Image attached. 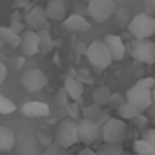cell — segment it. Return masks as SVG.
Returning a JSON list of instances; mask_svg holds the SVG:
<instances>
[{
    "label": "cell",
    "instance_id": "cell-1",
    "mask_svg": "<svg viewBox=\"0 0 155 155\" xmlns=\"http://www.w3.org/2000/svg\"><path fill=\"white\" fill-rule=\"evenodd\" d=\"M128 31L136 39H151V35L155 34V18L145 12L132 16L128 24Z\"/></svg>",
    "mask_w": 155,
    "mask_h": 155
},
{
    "label": "cell",
    "instance_id": "cell-2",
    "mask_svg": "<svg viewBox=\"0 0 155 155\" xmlns=\"http://www.w3.org/2000/svg\"><path fill=\"white\" fill-rule=\"evenodd\" d=\"M79 141V130H77V122L71 118H65L59 122L55 132V143L61 149H69Z\"/></svg>",
    "mask_w": 155,
    "mask_h": 155
},
{
    "label": "cell",
    "instance_id": "cell-3",
    "mask_svg": "<svg viewBox=\"0 0 155 155\" xmlns=\"http://www.w3.org/2000/svg\"><path fill=\"white\" fill-rule=\"evenodd\" d=\"M84 53H87V59L91 61V65L92 67H96V69H108L110 65L114 63L112 61V55H110V51H108V47L104 45V41H91L87 45V49H84Z\"/></svg>",
    "mask_w": 155,
    "mask_h": 155
},
{
    "label": "cell",
    "instance_id": "cell-4",
    "mask_svg": "<svg viewBox=\"0 0 155 155\" xmlns=\"http://www.w3.org/2000/svg\"><path fill=\"white\" fill-rule=\"evenodd\" d=\"M128 134V126L122 118H108L102 124V140L104 143H122Z\"/></svg>",
    "mask_w": 155,
    "mask_h": 155
},
{
    "label": "cell",
    "instance_id": "cell-5",
    "mask_svg": "<svg viewBox=\"0 0 155 155\" xmlns=\"http://www.w3.org/2000/svg\"><path fill=\"white\" fill-rule=\"evenodd\" d=\"M132 57L137 63L143 65H153L155 63V41L151 39H136L130 47Z\"/></svg>",
    "mask_w": 155,
    "mask_h": 155
},
{
    "label": "cell",
    "instance_id": "cell-6",
    "mask_svg": "<svg viewBox=\"0 0 155 155\" xmlns=\"http://www.w3.org/2000/svg\"><path fill=\"white\" fill-rule=\"evenodd\" d=\"M114 10H116V2L114 0H88V4H87L88 16L98 24L106 22L108 18H112Z\"/></svg>",
    "mask_w": 155,
    "mask_h": 155
},
{
    "label": "cell",
    "instance_id": "cell-7",
    "mask_svg": "<svg viewBox=\"0 0 155 155\" xmlns=\"http://www.w3.org/2000/svg\"><path fill=\"white\" fill-rule=\"evenodd\" d=\"M126 102H130L132 106H136L140 112H145V110L153 104L151 91H149V88L140 87V84H134V87L126 92Z\"/></svg>",
    "mask_w": 155,
    "mask_h": 155
},
{
    "label": "cell",
    "instance_id": "cell-8",
    "mask_svg": "<svg viewBox=\"0 0 155 155\" xmlns=\"http://www.w3.org/2000/svg\"><path fill=\"white\" fill-rule=\"evenodd\" d=\"M77 130H79V141L83 143H94L102 136V126L92 120H87V118L77 122Z\"/></svg>",
    "mask_w": 155,
    "mask_h": 155
},
{
    "label": "cell",
    "instance_id": "cell-9",
    "mask_svg": "<svg viewBox=\"0 0 155 155\" xmlns=\"http://www.w3.org/2000/svg\"><path fill=\"white\" fill-rule=\"evenodd\" d=\"M47 16H45V8L43 6H34L26 12L24 16V24H26V30H31V31H41V30H47Z\"/></svg>",
    "mask_w": 155,
    "mask_h": 155
},
{
    "label": "cell",
    "instance_id": "cell-10",
    "mask_svg": "<svg viewBox=\"0 0 155 155\" xmlns=\"http://www.w3.org/2000/svg\"><path fill=\"white\" fill-rule=\"evenodd\" d=\"M47 84V75L39 69H30L22 75V87L30 92H38Z\"/></svg>",
    "mask_w": 155,
    "mask_h": 155
},
{
    "label": "cell",
    "instance_id": "cell-11",
    "mask_svg": "<svg viewBox=\"0 0 155 155\" xmlns=\"http://www.w3.org/2000/svg\"><path fill=\"white\" fill-rule=\"evenodd\" d=\"M20 38H22V41H20V49H22L24 55L31 57V55H35V53H39V34H38V31L26 30Z\"/></svg>",
    "mask_w": 155,
    "mask_h": 155
},
{
    "label": "cell",
    "instance_id": "cell-12",
    "mask_svg": "<svg viewBox=\"0 0 155 155\" xmlns=\"http://www.w3.org/2000/svg\"><path fill=\"white\" fill-rule=\"evenodd\" d=\"M45 16L51 22H63L67 18V0H47Z\"/></svg>",
    "mask_w": 155,
    "mask_h": 155
},
{
    "label": "cell",
    "instance_id": "cell-13",
    "mask_svg": "<svg viewBox=\"0 0 155 155\" xmlns=\"http://www.w3.org/2000/svg\"><path fill=\"white\" fill-rule=\"evenodd\" d=\"M104 45L108 47L110 55H112V61H122V57L126 55V45H124V41H122L120 35H114V34L106 35Z\"/></svg>",
    "mask_w": 155,
    "mask_h": 155
},
{
    "label": "cell",
    "instance_id": "cell-14",
    "mask_svg": "<svg viewBox=\"0 0 155 155\" xmlns=\"http://www.w3.org/2000/svg\"><path fill=\"white\" fill-rule=\"evenodd\" d=\"M63 26H65V30L73 31V34H79V31H87L91 28V24H88V20L83 14H71L63 20Z\"/></svg>",
    "mask_w": 155,
    "mask_h": 155
},
{
    "label": "cell",
    "instance_id": "cell-15",
    "mask_svg": "<svg viewBox=\"0 0 155 155\" xmlns=\"http://www.w3.org/2000/svg\"><path fill=\"white\" fill-rule=\"evenodd\" d=\"M22 114L26 118H45V116H49V104L38 102V100L26 102L22 106Z\"/></svg>",
    "mask_w": 155,
    "mask_h": 155
},
{
    "label": "cell",
    "instance_id": "cell-16",
    "mask_svg": "<svg viewBox=\"0 0 155 155\" xmlns=\"http://www.w3.org/2000/svg\"><path fill=\"white\" fill-rule=\"evenodd\" d=\"M83 118H87V120H92V122H96V124H100L102 126L106 120H108V112H104V108L102 106H98V104H88V106H84L83 108Z\"/></svg>",
    "mask_w": 155,
    "mask_h": 155
},
{
    "label": "cell",
    "instance_id": "cell-17",
    "mask_svg": "<svg viewBox=\"0 0 155 155\" xmlns=\"http://www.w3.org/2000/svg\"><path fill=\"white\" fill-rule=\"evenodd\" d=\"M63 88H65V92L69 94V98L71 100H81L83 98V94H84V84L81 83L77 77H67L65 79V84H63Z\"/></svg>",
    "mask_w": 155,
    "mask_h": 155
},
{
    "label": "cell",
    "instance_id": "cell-18",
    "mask_svg": "<svg viewBox=\"0 0 155 155\" xmlns=\"http://www.w3.org/2000/svg\"><path fill=\"white\" fill-rule=\"evenodd\" d=\"M16 143V134L10 126H0V151H12Z\"/></svg>",
    "mask_w": 155,
    "mask_h": 155
},
{
    "label": "cell",
    "instance_id": "cell-19",
    "mask_svg": "<svg viewBox=\"0 0 155 155\" xmlns=\"http://www.w3.org/2000/svg\"><path fill=\"white\" fill-rule=\"evenodd\" d=\"M0 41L6 43V45H10V47H20L22 38H20L16 31H12L10 28H0Z\"/></svg>",
    "mask_w": 155,
    "mask_h": 155
},
{
    "label": "cell",
    "instance_id": "cell-20",
    "mask_svg": "<svg viewBox=\"0 0 155 155\" xmlns=\"http://www.w3.org/2000/svg\"><path fill=\"white\" fill-rule=\"evenodd\" d=\"M110 98H112V92H110L108 87H98L94 92H92V102L98 104V106L110 104Z\"/></svg>",
    "mask_w": 155,
    "mask_h": 155
},
{
    "label": "cell",
    "instance_id": "cell-21",
    "mask_svg": "<svg viewBox=\"0 0 155 155\" xmlns=\"http://www.w3.org/2000/svg\"><path fill=\"white\" fill-rule=\"evenodd\" d=\"M118 114H120L122 120H134V118H137L141 112L130 102H122V104H118Z\"/></svg>",
    "mask_w": 155,
    "mask_h": 155
},
{
    "label": "cell",
    "instance_id": "cell-22",
    "mask_svg": "<svg viewBox=\"0 0 155 155\" xmlns=\"http://www.w3.org/2000/svg\"><path fill=\"white\" fill-rule=\"evenodd\" d=\"M134 151H136L137 155H155V145L147 143L145 140H136L134 141Z\"/></svg>",
    "mask_w": 155,
    "mask_h": 155
},
{
    "label": "cell",
    "instance_id": "cell-23",
    "mask_svg": "<svg viewBox=\"0 0 155 155\" xmlns=\"http://www.w3.org/2000/svg\"><path fill=\"white\" fill-rule=\"evenodd\" d=\"M10 30L16 31L18 35L24 34V30H26V24H24V16L20 14V12H12V24H10Z\"/></svg>",
    "mask_w": 155,
    "mask_h": 155
},
{
    "label": "cell",
    "instance_id": "cell-24",
    "mask_svg": "<svg viewBox=\"0 0 155 155\" xmlns=\"http://www.w3.org/2000/svg\"><path fill=\"white\" fill-rule=\"evenodd\" d=\"M38 34H39V51H41V53L51 51L53 49V39H51L49 31H47V30H41V31H38Z\"/></svg>",
    "mask_w": 155,
    "mask_h": 155
},
{
    "label": "cell",
    "instance_id": "cell-25",
    "mask_svg": "<svg viewBox=\"0 0 155 155\" xmlns=\"http://www.w3.org/2000/svg\"><path fill=\"white\" fill-rule=\"evenodd\" d=\"M98 155H124L122 143H104L98 149Z\"/></svg>",
    "mask_w": 155,
    "mask_h": 155
},
{
    "label": "cell",
    "instance_id": "cell-26",
    "mask_svg": "<svg viewBox=\"0 0 155 155\" xmlns=\"http://www.w3.org/2000/svg\"><path fill=\"white\" fill-rule=\"evenodd\" d=\"M12 112H16V104L12 102L8 96L0 94V114H2V116H10Z\"/></svg>",
    "mask_w": 155,
    "mask_h": 155
},
{
    "label": "cell",
    "instance_id": "cell-27",
    "mask_svg": "<svg viewBox=\"0 0 155 155\" xmlns=\"http://www.w3.org/2000/svg\"><path fill=\"white\" fill-rule=\"evenodd\" d=\"M114 16H116V24L118 26H128L130 20H132L128 8H116V10H114Z\"/></svg>",
    "mask_w": 155,
    "mask_h": 155
},
{
    "label": "cell",
    "instance_id": "cell-28",
    "mask_svg": "<svg viewBox=\"0 0 155 155\" xmlns=\"http://www.w3.org/2000/svg\"><path fill=\"white\" fill-rule=\"evenodd\" d=\"M55 102H57V106H67L69 104V94L65 92V88H59L55 92Z\"/></svg>",
    "mask_w": 155,
    "mask_h": 155
},
{
    "label": "cell",
    "instance_id": "cell-29",
    "mask_svg": "<svg viewBox=\"0 0 155 155\" xmlns=\"http://www.w3.org/2000/svg\"><path fill=\"white\" fill-rule=\"evenodd\" d=\"M141 140H145L147 143L155 145V130H153V128H145L143 134H141Z\"/></svg>",
    "mask_w": 155,
    "mask_h": 155
},
{
    "label": "cell",
    "instance_id": "cell-30",
    "mask_svg": "<svg viewBox=\"0 0 155 155\" xmlns=\"http://www.w3.org/2000/svg\"><path fill=\"white\" fill-rule=\"evenodd\" d=\"M136 84H140V87H143V88L153 91V88H155V79H153V77H145V79H140Z\"/></svg>",
    "mask_w": 155,
    "mask_h": 155
},
{
    "label": "cell",
    "instance_id": "cell-31",
    "mask_svg": "<svg viewBox=\"0 0 155 155\" xmlns=\"http://www.w3.org/2000/svg\"><path fill=\"white\" fill-rule=\"evenodd\" d=\"M59 149H61V147L55 143V141H53V143H49V145L45 147V151H43L41 155H59Z\"/></svg>",
    "mask_w": 155,
    "mask_h": 155
},
{
    "label": "cell",
    "instance_id": "cell-32",
    "mask_svg": "<svg viewBox=\"0 0 155 155\" xmlns=\"http://www.w3.org/2000/svg\"><path fill=\"white\" fill-rule=\"evenodd\" d=\"M143 6H145V14L149 16L155 14V0H143Z\"/></svg>",
    "mask_w": 155,
    "mask_h": 155
},
{
    "label": "cell",
    "instance_id": "cell-33",
    "mask_svg": "<svg viewBox=\"0 0 155 155\" xmlns=\"http://www.w3.org/2000/svg\"><path fill=\"white\" fill-rule=\"evenodd\" d=\"M67 110H69V116H71V120H75V118L81 114V110H79V106H77V104H67Z\"/></svg>",
    "mask_w": 155,
    "mask_h": 155
},
{
    "label": "cell",
    "instance_id": "cell-34",
    "mask_svg": "<svg viewBox=\"0 0 155 155\" xmlns=\"http://www.w3.org/2000/svg\"><path fill=\"white\" fill-rule=\"evenodd\" d=\"M134 120H136V124L140 126L141 130H145V128H147V116H143V112H141L137 118H134Z\"/></svg>",
    "mask_w": 155,
    "mask_h": 155
},
{
    "label": "cell",
    "instance_id": "cell-35",
    "mask_svg": "<svg viewBox=\"0 0 155 155\" xmlns=\"http://www.w3.org/2000/svg\"><path fill=\"white\" fill-rule=\"evenodd\" d=\"M6 75H8V69H6V65H4L2 61H0V83H4Z\"/></svg>",
    "mask_w": 155,
    "mask_h": 155
},
{
    "label": "cell",
    "instance_id": "cell-36",
    "mask_svg": "<svg viewBox=\"0 0 155 155\" xmlns=\"http://www.w3.org/2000/svg\"><path fill=\"white\" fill-rule=\"evenodd\" d=\"M79 155H98V151H94V149H91V147H84V149H81Z\"/></svg>",
    "mask_w": 155,
    "mask_h": 155
},
{
    "label": "cell",
    "instance_id": "cell-37",
    "mask_svg": "<svg viewBox=\"0 0 155 155\" xmlns=\"http://www.w3.org/2000/svg\"><path fill=\"white\" fill-rule=\"evenodd\" d=\"M147 118H155V104H151L147 108Z\"/></svg>",
    "mask_w": 155,
    "mask_h": 155
},
{
    "label": "cell",
    "instance_id": "cell-38",
    "mask_svg": "<svg viewBox=\"0 0 155 155\" xmlns=\"http://www.w3.org/2000/svg\"><path fill=\"white\" fill-rule=\"evenodd\" d=\"M151 98H153V104H155V88L151 91Z\"/></svg>",
    "mask_w": 155,
    "mask_h": 155
},
{
    "label": "cell",
    "instance_id": "cell-39",
    "mask_svg": "<svg viewBox=\"0 0 155 155\" xmlns=\"http://www.w3.org/2000/svg\"><path fill=\"white\" fill-rule=\"evenodd\" d=\"M35 2H47V0H35Z\"/></svg>",
    "mask_w": 155,
    "mask_h": 155
},
{
    "label": "cell",
    "instance_id": "cell-40",
    "mask_svg": "<svg viewBox=\"0 0 155 155\" xmlns=\"http://www.w3.org/2000/svg\"><path fill=\"white\" fill-rule=\"evenodd\" d=\"M87 2H88V0H87Z\"/></svg>",
    "mask_w": 155,
    "mask_h": 155
}]
</instances>
